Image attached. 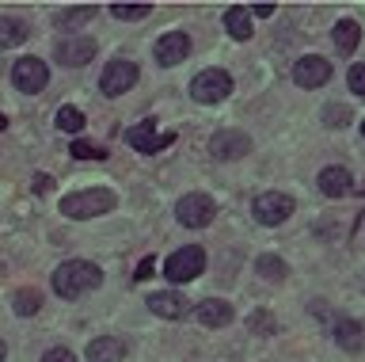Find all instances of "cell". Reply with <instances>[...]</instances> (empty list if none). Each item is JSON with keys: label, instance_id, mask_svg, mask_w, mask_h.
I'll use <instances>...</instances> for the list:
<instances>
[{"label": "cell", "instance_id": "obj_1", "mask_svg": "<svg viewBox=\"0 0 365 362\" xmlns=\"http://www.w3.org/2000/svg\"><path fill=\"white\" fill-rule=\"evenodd\" d=\"M99 282H103V271L96 263H88V259H65V263L53 271V290L61 293L65 301H73V298H80V293L96 290Z\"/></svg>", "mask_w": 365, "mask_h": 362}, {"label": "cell", "instance_id": "obj_2", "mask_svg": "<svg viewBox=\"0 0 365 362\" xmlns=\"http://www.w3.org/2000/svg\"><path fill=\"white\" fill-rule=\"evenodd\" d=\"M114 191L107 187H91V191H73V195L61 198V213L73 221H84V218H99V213H110L114 210Z\"/></svg>", "mask_w": 365, "mask_h": 362}, {"label": "cell", "instance_id": "obj_3", "mask_svg": "<svg viewBox=\"0 0 365 362\" xmlns=\"http://www.w3.org/2000/svg\"><path fill=\"white\" fill-rule=\"evenodd\" d=\"M297 202L293 195H285V191H262V195L251 202V213H255L259 225H267V229H274V225H285L293 218Z\"/></svg>", "mask_w": 365, "mask_h": 362}, {"label": "cell", "instance_id": "obj_4", "mask_svg": "<svg viewBox=\"0 0 365 362\" xmlns=\"http://www.w3.org/2000/svg\"><path fill=\"white\" fill-rule=\"evenodd\" d=\"M190 96H194V104H205V107L221 104V99L232 96V76L225 69H202L190 81Z\"/></svg>", "mask_w": 365, "mask_h": 362}, {"label": "cell", "instance_id": "obj_5", "mask_svg": "<svg viewBox=\"0 0 365 362\" xmlns=\"http://www.w3.org/2000/svg\"><path fill=\"white\" fill-rule=\"evenodd\" d=\"M205 271V252L198 244H187V248H179V252H171L168 256V263H164V275L175 282V286H182V282H194Z\"/></svg>", "mask_w": 365, "mask_h": 362}, {"label": "cell", "instance_id": "obj_6", "mask_svg": "<svg viewBox=\"0 0 365 362\" xmlns=\"http://www.w3.org/2000/svg\"><path fill=\"white\" fill-rule=\"evenodd\" d=\"M213 213H217V202H213L210 195H202V191L182 195L179 206H175V218L187 225V229H205V225L213 221Z\"/></svg>", "mask_w": 365, "mask_h": 362}, {"label": "cell", "instance_id": "obj_7", "mask_svg": "<svg viewBox=\"0 0 365 362\" xmlns=\"http://www.w3.org/2000/svg\"><path fill=\"white\" fill-rule=\"evenodd\" d=\"M46 81H50V69H46V61H38V58H19L16 69H11V84L27 96L42 92Z\"/></svg>", "mask_w": 365, "mask_h": 362}, {"label": "cell", "instance_id": "obj_8", "mask_svg": "<svg viewBox=\"0 0 365 362\" xmlns=\"http://www.w3.org/2000/svg\"><path fill=\"white\" fill-rule=\"evenodd\" d=\"M125 141L133 145L137 153H160V149H168L171 141H175V134H156V122L153 119H145V122H137V126L125 130Z\"/></svg>", "mask_w": 365, "mask_h": 362}, {"label": "cell", "instance_id": "obj_9", "mask_svg": "<svg viewBox=\"0 0 365 362\" xmlns=\"http://www.w3.org/2000/svg\"><path fill=\"white\" fill-rule=\"evenodd\" d=\"M210 153L213 161H240V156L251 153V138L240 130H217L210 138Z\"/></svg>", "mask_w": 365, "mask_h": 362}, {"label": "cell", "instance_id": "obj_10", "mask_svg": "<svg viewBox=\"0 0 365 362\" xmlns=\"http://www.w3.org/2000/svg\"><path fill=\"white\" fill-rule=\"evenodd\" d=\"M327 81H331V61L327 58L304 54V58L293 65V84L297 88H324Z\"/></svg>", "mask_w": 365, "mask_h": 362}, {"label": "cell", "instance_id": "obj_11", "mask_svg": "<svg viewBox=\"0 0 365 362\" xmlns=\"http://www.w3.org/2000/svg\"><path fill=\"white\" fill-rule=\"evenodd\" d=\"M133 84H137V65L133 61H110L99 76L103 96H122V92H130Z\"/></svg>", "mask_w": 365, "mask_h": 362}, {"label": "cell", "instance_id": "obj_12", "mask_svg": "<svg viewBox=\"0 0 365 362\" xmlns=\"http://www.w3.org/2000/svg\"><path fill=\"white\" fill-rule=\"evenodd\" d=\"M187 54H190V39L182 35V31H171V35H164V39L156 42V61L164 65V69L187 61Z\"/></svg>", "mask_w": 365, "mask_h": 362}, {"label": "cell", "instance_id": "obj_13", "mask_svg": "<svg viewBox=\"0 0 365 362\" xmlns=\"http://www.w3.org/2000/svg\"><path fill=\"white\" fill-rule=\"evenodd\" d=\"M331 336H335V343L342 351H350V355L365 347V324L350 321V316H335V321H331Z\"/></svg>", "mask_w": 365, "mask_h": 362}, {"label": "cell", "instance_id": "obj_14", "mask_svg": "<svg viewBox=\"0 0 365 362\" xmlns=\"http://www.w3.org/2000/svg\"><path fill=\"white\" fill-rule=\"evenodd\" d=\"M96 58V39H61L57 42V61L61 65H88Z\"/></svg>", "mask_w": 365, "mask_h": 362}, {"label": "cell", "instance_id": "obj_15", "mask_svg": "<svg viewBox=\"0 0 365 362\" xmlns=\"http://www.w3.org/2000/svg\"><path fill=\"white\" fill-rule=\"evenodd\" d=\"M148 309H153L156 316H164V321H179V316H187V298L175 290H160L148 298Z\"/></svg>", "mask_w": 365, "mask_h": 362}, {"label": "cell", "instance_id": "obj_16", "mask_svg": "<svg viewBox=\"0 0 365 362\" xmlns=\"http://www.w3.org/2000/svg\"><path fill=\"white\" fill-rule=\"evenodd\" d=\"M319 191H324L327 198H342V195H350L354 183H350V172L342 164H327L324 172H319Z\"/></svg>", "mask_w": 365, "mask_h": 362}, {"label": "cell", "instance_id": "obj_17", "mask_svg": "<svg viewBox=\"0 0 365 362\" xmlns=\"http://www.w3.org/2000/svg\"><path fill=\"white\" fill-rule=\"evenodd\" d=\"M125 358V343L114 336H99L88 343V362H122Z\"/></svg>", "mask_w": 365, "mask_h": 362}, {"label": "cell", "instance_id": "obj_18", "mask_svg": "<svg viewBox=\"0 0 365 362\" xmlns=\"http://www.w3.org/2000/svg\"><path fill=\"white\" fill-rule=\"evenodd\" d=\"M198 321H202L205 328H225V324H232V305L221 301V298L202 301V305H198Z\"/></svg>", "mask_w": 365, "mask_h": 362}, {"label": "cell", "instance_id": "obj_19", "mask_svg": "<svg viewBox=\"0 0 365 362\" xmlns=\"http://www.w3.org/2000/svg\"><path fill=\"white\" fill-rule=\"evenodd\" d=\"M225 27H228V35H232L236 42H247L251 31H255V27H251V12H247L244 4L228 8V12H225Z\"/></svg>", "mask_w": 365, "mask_h": 362}, {"label": "cell", "instance_id": "obj_20", "mask_svg": "<svg viewBox=\"0 0 365 362\" xmlns=\"http://www.w3.org/2000/svg\"><path fill=\"white\" fill-rule=\"evenodd\" d=\"M27 35H31V27L23 24V19L0 16V50H11V46H19V42H27Z\"/></svg>", "mask_w": 365, "mask_h": 362}, {"label": "cell", "instance_id": "obj_21", "mask_svg": "<svg viewBox=\"0 0 365 362\" xmlns=\"http://www.w3.org/2000/svg\"><path fill=\"white\" fill-rule=\"evenodd\" d=\"M331 39H335L339 54H354V50H358V42H361V27L354 24V19H339L335 31H331Z\"/></svg>", "mask_w": 365, "mask_h": 362}, {"label": "cell", "instance_id": "obj_22", "mask_svg": "<svg viewBox=\"0 0 365 362\" xmlns=\"http://www.w3.org/2000/svg\"><path fill=\"white\" fill-rule=\"evenodd\" d=\"M255 271H259V278H267V282H282L285 275H289V263H285L282 256H259Z\"/></svg>", "mask_w": 365, "mask_h": 362}, {"label": "cell", "instance_id": "obj_23", "mask_svg": "<svg viewBox=\"0 0 365 362\" xmlns=\"http://www.w3.org/2000/svg\"><path fill=\"white\" fill-rule=\"evenodd\" d=\"M11 309H16V316H34L42 309V293L38 290H16V298H11Z\"/></svg>", "mask_w": 365, "mask_h": 362}, {"label": "cell", "instance_id": "obj_24", "mask_svg": "<svg viewBox=\"0 0 365 362\" xmlns=\"http://www.w3.org/2000/svg\"><path fill=\"white\" fill-rule=\"evenodd\" d=\"M96 12H99L96 4H84V8H68V12H61V16H57V27L73 31V27H80V24H91V19H96Z\"/></svg>", "mask_w": 365, "mask_h": 362}, {"label": "cell", "instance_id": "obj_25", "mask_svg": "<svg viewBox=\"0 0 365 362\" xmlns=\"http://www.w3.org/2000/svg\"><path fill=\"white\" fill-rule=\"evenodd\" d=\"M57 130H65V134H80L84 130V111L80 107H57Z\"/></svg>", "mask_w": 365, "mask_h": 362}, {"label": "cell", "instance_id": "obj_26", "mask_svg": "<svg viewBox=\"0 0 365 362\" xmlns=\"http://www.w3.org/2000/svg\"><path fill=\"white\" fill-rule=\"evenodd\" d=\"M68 153H73L76 161H107V149H103V145H96V141H84V138H76Z\"/></svg>", "mask_w": 365, "mask_h": 362}, {"label": "cell", "instance_id": "obj_27", "mask_svg": "<svg viewBox=\"0 0 365 362\" xmlns=\"http://www.w3.org/2000/svg\"><path fill=\"white\" fill-rule=\"evenodd\" d=\"M148 12H153V4H110L114 19H145Z\"/></svg>", "mask_w": 365, "mask_h": 362}, {"label": "cell", "instance_id": "obj_28", "mask_svg": "<svg viewBox=\"0 0 365 362\" xmlns=\"http://www.w3.org/2000/svg\"><path fill=\"white\" fill-rule=\"evenodd\" d=\"M350 119H354V115H350V107H342V104H331V107H324V126H335V130H342Z\"/></svg>", "mask_w": 365, "mask_h": 362}, {"label": "cell", "instance_id": "obj_29", "mask_svg": "<svg viewBox=\"0 0 365 362\" xmlns=\"http://www.w3.org/2000/svg\"><path fill=\"white\" fill-rule=\"evenodd\" d=\"M247 328H251L255 336H270L278 324H274V316H270V313H251V316H247Z\"/></svg>", "mask_w": 365, "mask_h": 362}, {"label": "cell", "instance_id": "obj_30", "mask_svg": "<svg viewBox=\"0 0 365 362\" xmlns=\"http://www.w3.org/2000/svg\"><path fill=\"white\" fill-rule=\"evenodd\" d=\"M346 84H350V92L354 96H365V65H350V73H346Z\"/></svg>", "mask_w": 365, "mask_h": 362}, {"label": "cell", "instance_id": "obj_31", "mask_svg": "<svg viewBox=\"0 0 365 362\" xmlns=\"http://www.w3.org/2000/svg\"><path fill=\"white\" fill-rule=\"evenodd\" d=\"M42 362H76V358H73V351H68V347H50L42 355Z\"/></svg>", "mask_w": 365, "mask_h": 362}, {"label": "cell", "instance_id": "obj_32", "mask_svg": "<svg viewBox=\"0 0 365 362\" xmlns=\"http://www.w3.org/2000/svg\"><path fill=\"white\" fill-rule=\"evenodd\" d=\"M153 271H156V259H153V256H148V259H141V267H137V271H133V278H137V282H145L148 275H153Z\"/></svg>", "mask_w": 365, "mask_h": 362}, {"label": "cell", "instance_id": "obj_33", "mask_svg": "<svg viewBox=\"0 0 365 362\" xmlns=\"http://www.w3.org/2000/svg\"><path fill=\"white\" fill-rule=\"evenodd\" d=\"M251 16H259V19H267V16H274V4H255V8H247Z\"/></svg>", "mask_w": 365, "mask_h": 362}, {"label": "cell", "instance_id": "obj_34", "mask_svg": "<svg viewBox=\"0 0 365 362\" xmlns=\"http://www.w3.org/2000/svg\"><path fill=\"white\" fill-rule=\"evenodd\" d=\"M34 191H38V195H42V191H50V176H46V172L34 176Z\"/></svg>", "mask_w": 365, "mask_h": 362}, {"label": "cell", "instance_id": "obj_35", "mask_svg": "<svg viewBox=\"0 0 365 362\" xmlns=\"http://www.w3.org/2000/svg\"><path fill=\"white\" fill-rule=\"evenodd\" d=\"M4 355H8V347H4V339H0V362H4Z\"/></svg>", "mask_w": 365, "mask_h": 362}, {"label": "cell", "instance_id": "obj_36", "mask_svg": "<svg viewBox=\"0 0 365 362\" xmlns=\"http://www.w3.org/2000/svg\"><path fill=\"white\" fill-rule=\"evenodd\" d=\"M354 191H358V195H365V183H354Z\"/></svg>", "mask_w": 365, "mask_h": 362}, {"label": "cell", "instance_id": "obj_37", "mask_svg": "<svg viewBox=\"0 0 365 362\" xmlns=\"http://www.w3.org/2000/svg\"><path fill=\"white\" fill-rule=\"evenodd\" d=\"M4 126H8V119H4V115H0V130H4Z\"/></svg>", "mask_w": 365, "mask_h": 362}, {"label": "cell", "instance_id": "obj_38", "mask_svg": "<svg viewBox=\"0 0 365 362\" xmlns=\"http://www.w3.org/2000/svg\"><path fill=\"white\" fill-rule=\"evenodd\" d=\"M361 138H365V122H361Z\"/></svg>", "mask_w": 365, "mask_h": 362}]
</instances>
